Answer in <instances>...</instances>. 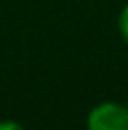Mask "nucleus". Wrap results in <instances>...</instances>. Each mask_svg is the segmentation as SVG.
<instances>
[{
	"label": "nucleus",
	"mask_w": 128,
	"mask_h": 130,
	"mask_svg": "<svg viewBox=\"0 0 128 130\" xmlns=\"http://www.w3.org/2000/svg\"><path fill=\"white\" fill-rule=\"evenodd\" d=\"M119 30H121L122 40L128 43V6L121 11V15H119Z\"/></svg>",
	"instance_id": "obj_2"
},
{
	"label": "nucleus",
	"mask_w": 128,
	"mask_h": 130,
	"mask_svg": "<svg viewBox=\"0 0 128 130\" xmlns=\"http://www.w3.org/2000/svg\"><path fill=\"white\" fill-rule=\"evenodd\" d=\"M89 130H128V107L115 102L96 106L87 119Z\"/></svg>",
	"instance_id": "obj_1"
},
{
	"label": "nucleus",
	"mask_w": 128,
	"mask_h": 130,
	"mask_svg": "<svg viewBox=\"0 0 128 130\" xmlns=\"http://www.w3.org/2000/svg\"><path fill=\"white\" fill-rule=\"evenodd\" d=\"M0 130H25V128L19 123H15V121H2L0 123Z\"/></svg>",
	"instance_id": "obj_3"
}]
</instances>
